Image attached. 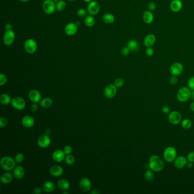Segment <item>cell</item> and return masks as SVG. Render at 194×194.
Returning a JSON list of instances; mask_svg holds the SVG:
<instances>
[{
  "instance_id": "1",
  "label": "cell",
  "mask_w": 194,
  "mask_h": 194,
  "mask_svg": "<svg viewBox=\"0 0 194 194\" xmlns=\"http://www.w3.org/2000/svg\"><path fill=\"white\" fill-rule=\"evenodd\" d=\"M164 163L161 157L153 155L149 159V167L154 172L159 173L164 169Z\"/></svg>"
},
{
  "instance_id": "2",
  "label": "cell",
  "mask_w": 194,
  "mask_h": 194,
  "mask_svg": "<svg viewBox=\"0 0 194 194\" xmlns=\"http://www.w3.org/2000/svg\"><path fill=\"white\" fill-rule=\"evenodd\" d=\"M163 157L164 161L168 163L174 162L177 157L176 149L173 146L167 147L164 150Z\"/></svg>"
},
{
  "instance_id": "3",
  "label": "cell",
  "mask_w": 194,
  "mask_h": 194,
  "mask_svg": "<svg viewBox=\"0 0 194 194\" xmlns=\"http://www.w3.org/2000/svg\"><path fill=\"white\" fill-rule=\"evenodd\" d=\"M0 164L2 169L9 171L13 170L16 167V162L15 160L12 157L9 156H5L1 158Z\"/></svg>"
},
{
  "instance_id": "4",
  "label": "cell",
  "mask_w": 194,
  "mask_h": 194,
  "mask_svg": "<svg viewBox=\"0 0 194 194\" xmlns=\"http://www.w3.org/2000/svg\"><path fill=\"white\" fill-rule=\"evenodd\" d=\"M191 90L186 87H182L177 92L176 97L179 101L183 103L188 100L191 97Z\"/></svg>"
},
{
  "instance_id": "5",
  "label": "cell",
  "mask_w": 194,
  "mask_h": 194,
  "mask_svg": "<svg viewBox=\"0 0 194 194\" xmlns=\"http://www.w3.org/2000/svg\"><path fill=\"white\" fill-rule=\"evenodd\" d=\"M24 48L26 53L30 54H33L36 52L38 48L37 43L33 39H28L24 42Z\"/></svg>"
},
{
  "instance_id": "6",
  "label": "cell",
  "mask_w": 194,
  "mask_h": 194,
  "mask_svg": "<svg viewBox=\"0 0 194 194\" xmlns=\"http://www.w3.org/2000/svg\"><path fill=\"white\" fill-rule=\"evenodd\" d=\"M43 10L47 14H53L56 10V4L53 0H44L43 3Z\"/></svg>"
},
{
  "instance_id": "7",
  "label": "cell",
  "mask_w": 194,
  "mask_h": 194,
  "mask_svg": "<svg viewBox=\"0 0 194 194\" xmlns=\"http://www.w3.org/2000/svg\"><path fill=\"white\" fill-rule=\"evenodd\" d=\"M182 115L178 111L170 112L168 116V120L173 125H178L182 121Z\"/></svg>"
},
{
  "instance_id": "8",
  "label": "cell",
  "mask_w": 194,
  "mask_h": 194,
  "mask_svg": "<svg viewBox=\"0 0 194 194\" xmlns=\"http://www.w3.org/2000/svg\"><path fill=\"white\" fill-rule=\"evenodd\" d=\"M15 38H16V34L14 31L13 30L6 31L3 38V42L5 45H6L7 46H9L14 43Z\"/></svg>"
},
{
  "instance_id": "9",
  "label": "cell",
  "mask_w": 194,
  "mask_h": 194,
  "mask_svg": "<svg viewBox=\"0 0 194 194\" xmlns=\"http://www.w3.org/2000/svg\"><path fill=\"white\" fill-rule=\"evenodd\" d=\"M12 105L14 109L21 110L24 109L26 107V102L23 98L21 97H16L13 98L12 100Z\"/></svg>"
},
{
  "instance_id": "10",
  "label": "cell",
  "mask_w": 194,
  "mask_h": 194,
  "mask_svg": "<svg viewBox=\"0 0 194 194\" xmlns=\"http://www.w3.org/2000/svg\"><path fill=\"white\" fill-rule=\"evenodd\" d=\"M100 10V5L96 1H92L87 6L88 13L92 16L97 14Z\"/></svg>"
},
{
  "instance_id": "11",
  "label": "cell",
  "mask_w": 194,
  "mask_h": 194,
  "mask_svg": "<svg viewBox=\"0 0 194 194\" xmlns=\"http://www.w3.org/2000/svg\"><path fill=\"white\" fill-rule=\"evenodd\" d=\"M184 67L182 63L179 62H175L173 63L170 68V73L172 75L179 76L183 71Z\"/></svg>"
},
{
  "instance_id": "12",
  "label": "cell",
  "mask_w": 194,
  "mask_h": 194,
  "mask_svg": "<svg viewBox=\"0 0 194 194\" xmlns=\"http://www.w3.org/2000/svg\"><path fill=\"white\" fill-rule=\"evenodd\" d=\"M79 187L83 192H88L91 190L92 183L91 181L88 178H83L79 182Z\"/></svg>"
},
{
  "instance_id": "13",
  "label": "cell",
  "mask_w": 194,
  "mask_h": 194,
  "mask_svg": "<svg viewBox=\"0 0 194 194\" xmlns=\"http://www.w3.org/2000/svg\"><path fill=\"white\" fill-rule=\"evenodd\" d=\"M105 96L108 98H112L117 93V87L114 84L107 85L104 91Z\"/></svg>"
},
{
  "instance_id": "14",
  "label": "cell",
  "mask_w": 194,
  "mask_h": 194,
  "mask_svg": "<svg viewBox=\"0 0 194 194\" xmlns=\"http://www.w3.org/2000/svg\"><path fill=\"white\" fill-rule=\"evenodd\" d=\"M173 162L175 168L178 169H182L184 167H186L188 160L184 156H179L175 158Z\"/></svg>"
},
{
  "instance_id": "15",
  "label": "cell",
  "mask_w": 194,
  "mask_h": 194,
  "mask_svg": "<svg viewBox=\"0 0 194 194\" xmlns=\"http://www.w3.org/2000/svg\"><path fill=\"white\" fill-rule=\"evenodd\" d=\"M38 145L41 148H46L51 144V139L48 135L41 136L37 141Z\"/></svg>"
},
{
  "instance_id": "16",
  "label": "cell",
  "mask_w": 194,
  "mask_h": 194,
  "mask_svg": "<svg viewBox=\"0 0 194 194\" xmlns=\"http://www.w3.org/2000/svg\"><path fill=\"white\" fill-rule=\"evenodd\" d=\"M78 30V26L75 23L70 22L66 24L64 28V31L66 34L69 36H73L76 34Z\"/></svg>"
},
{
  "instance_id": "17",
  "label": "cell",
  "mask_w": 194,
  "mask_h": 194,
  "mask_svg": "<svg viewBox=\"0 0 194 194\" xmlns=\"http://www.w3.org/2000/svg\"><path fill=\"white\" fill-rule=\"evenodd\" d=\"M29 97L31 102L37 103L41 101L42 98V95L39 91L36 90H33L30 91L29 93Z\"/></svg>"
},
{
  "instance_id": "18",
  "label": "cell",
  "mask_w": 194,
  "mask_h": 194,
  "mask_svg": "<svg viewBox=\"0 0 194 194\" xmlns=\"http://www.w3.org/2000/svg\"><path fill=\"white\" fill-rule=\"evenodd\" d=\"M64 173L63 169L59 165H54L50 169V173L52 176L59 177L63 175Z\"/></svg>"
},
{
  "instance_id": "19",
  "label": "cell",
  "mask_w": 194,
  "mask_h": 194,
  "mask_svg": "<svg viewBox=\"0 0 194 194\" xmlns=\"http://www.w3.org/2000/svg\"><path fill=\"white\" fill-rule=\"evenodd\" d=\"M22 124L25 127L30 128L35 124V120L31 116H25L22 119Z\"/></svg>"
},
{
  "instance_id": "20",
  "label": "cell",
  "mask_w": 194,
  "mask_h": 194,
  "mask_svg": "<svg viewBox=\"0 0 194 194\" xmlns=\"http://www.w3.org/2000/svg\"><path fill=\"white\" fill-rule=\"evenodd\" d=\"M66 157V154L63 152V150H57L55 151L53 155L52 158L53 160L56 162H62Z\"/></svg>"
},
{
  "instance_id": "21",
  "label": "cell",
  "mask_w": 194,
  "mask_h": 194,
  "mask_svg": "<svg viewBox=\"0 0 194 194\" xmlns=\"http://www.w3.org/2000/svg\"><path fill=\"white\" fill-rule=\"evenodd\" d=\"M13 176L17 179H21L24 178V169L23 167L21 166H17L14 167L13 171Z\"/></svg>"
},
{
  "instance_id": "22",
  "label": "cell",
  "mask_w": 194,
  "mask_h": 194,
  "mask_svg": "<svg viewBox=\"0 0 194 194\" xmlns=\"http://www.w3.org/2000/svg\"><path fill=\"white\" fill-rule=\"evenodd\" d=\"M170 9L173 12H178L182 9L183 4L181 0H173L170 4Z\"/></svg>"
},
{
  "instance_id": "23",
  "label": "cell",
  "mask_w": 194,
  "mask_h": 194,
  "mask_svg": "<svg viewBox=\"0 0 194 194\" xmlns=\"http://www.w3.org/2000/svg\"><path fill=\"white\" fill-rule=\"evenodd\" d=\"M155 41H156L155 36L154 34H150L147 35L145 37L144 40V43L146 47H152L155 43Z\"/></svg>"
},
{
  "instance_id": "24",
  "label": "cell",
  "mask_w": 194,
  "mask_h": 194,
  "mask_svg": "<svg viewBox=\"0 0 194 194\" xmlns=\"http://www.w3.org/2000/svg\"><path fill=\"white\" fill-rule=\"evenodd\" d=\"M56 188V185L54 183L51 181H47L44 182L42 185V190L43 191L50 193L54 191Z\"/></svg>"
},
{
  "instance_id": "25",
  "label": "cell",
  "mask_w": 194,
  "mask_h": 194,
  "mask_svg": "<svg viewBox=\"0 0 194 194\" xmlns=\"http://www.w3.org/2000/svg\"><path fill=\"white\" fill-rule=\"evenodd\" d=\"M58 186L62 191H68L70 188V183L66 179H61L58 182Z\"/></svg>"
},
{
  "instance_id": "26",
  "label": "cell",
  "mask_w": 194,
  "mask_h": 194,
  "mask_svg": "<svg viewBox=\"0 0 194 194\" xmlns=\"http://www.w3.org/2000/svg\"><path fill=\"white\" fill-rule=\"evenodd\" d=\"M143 20L146 24H150L154 21V15L151 11L147 10L143 14Z\"/></svg>"
},
{
  "instance_id": "27",
  "label": "cell",
  "mask_w": 194,
  "mask_h": 194,
  "mask_svg": "<svg viewBox=\"0 0 194 194\" xmlns=\"http://www.w3.org/2000/svg\"><path fill=\"white\" fill-rule=\"evenodd\" d=\"M13 179V176L10 173L7 172L1 175L0 181L2 183L7 184L12 182Z\"/></svg>"
},
{
  "instance_id": "28",
  "label": "cell",
  "mask_w": 194,
  "mask_h": 194,
  "mask_svg": "<svg viewBox=\"0 0 194 194\" xmlns=\"http://www.w3.org/2000/svg\"><path fill=\"white\" fill-rule=\"evenodd\" d=\"M127 46L130 50V51L133 52H136L139 49H140V44L138 42L134 40V39H132L128 41L127 43Z\"/></svg>"
},
{
  "instance_id": "29",
  "label": "cell",
  "mask_w": 194,
  "mask_h": 194,
  "mask_svg": "<svg viewBox=\"0 0 194 194\" xmlns=\"http://www.w3.org/2000/svg\"><path fill=\"white\" fill-rule=\"evenodd\" d=\"M103 20L107 24H112L115 21V17L112 13H105L103 16Z\"/></svg>"
},
{
  "instance_id": "30",
  "label": "cell",
  "mask_w": 194,
  "mask_h": 194,
  "mask_svg": "<svg viewBox=\"0 0 194 194\" xmlns=\"http://www.w3.org/2000/svg\"><path fill=\"white\" fill-rule=\"evenodd\" d=\"M12 98L10 96L6 94V93H2L0 96V102L2 105H8L12 102Z\"/></svg>"
},
{
  "instance_id": "31",
  "label": "cell",
  "mask_w": 194,
  "mask_h": 194,
  "mask_svg": "<svg viewBox=\"0 0 194 194\" xmlns=\"http://www.w3.org/2000/svg\"><path fill=\"white\" fill-rule=\"evenodd\" d=\"M84 22L85 26L89 27H91L95 25L96 21H95V19L93 17V16L90 15V16H87L85 17Z\"/></svg>"
},
{
  "instance_id": "32",
  "label": "cell",
  "mask_w": 194,
  "mask_h": 194,
  "mask_svg": "<svg viewBox=\"0 0 194 194\" xmlns=\"http://www.w3.org/2000/svg\"><path fill=\"white\" fill-rule=\"evenodd\" d=\"M40 105L44 108H49L53 105V100L49 97L44 98L41 100Z\"/></svg>"
},
{
  "instance_id": "33",
  "label": "cell",
  "mask_w": 194,
  "mask_h": 194,
  "mask_svg": "<svg viewBox=\"0 0 194 194\" xmlns=\"http://www.w3.org/2000/svg\"><path fill=\"white\" fill-rule=\"evenodd\" d=\"M66 3L63 0H60L56 4V10L58 12H63L66 8Z\"/></svg>"
},
{
  "instance_id": "34",
  "label": "cell",
  "mask_w": 194,
  "mask_h": 194,
  "mask_svg": "<svg viewBox=\"0 0 194 194\" xmlns=\"http://www.w3.org/2000/svg\"><path fill=\"white\" fill-rule=\"evenodd\" d=\"M144 178L147 182H152L154 178V171L152 170H147L145 173Z\"/></svg>"
},
{
  "instance_id": "35",
  "label": "cell",
  "mask_w": 194,
  "mask_h": 194,
  "mask_svg": "<svg viewBox=\"0 0 194 194\" xmlns=\"http://www.w3.org/2000/svg\"><path fill=\"white\" fill-rule=\"evenodd\" d=\"M181 126L183 129L187 130L192 127V122L188 118L184 119L181 121Z\"/></svg>"
},
{
  "instance_id": "36",
  "label": "cell",
  "mask_w": 194,
  "mask_h": 194,
  "mask_svg": "<svg viewBox=\"0 0 194 194\" xmlns=\"http://www.w3.org/2000/svg\"><path fill=\"white\" fill-rule=\"evenodd\" d=\"M65 162L66 164H67L68 165H73V164H74L75 162V157L71 155V154H68V155H67L65 157Z\"/></svg>"
},
{
  "instance_id": "37",
  "label": "cell",
  "mask_w": 194,
  "mask_h": 194,
  "mask_svg": "<svg viewBox=\"0 0 194 194\" xmlns=\"http://www.w3.org/2000/svg\"><path fill=\"white\" fill-rule=\"evenodd\" d=\"M24 155L22 153H18L14 158V160L17 164H21L24 160Z\"/></svg>"
},
{
  "instance_id": "38",
  "label": "cell",
  "mask_w": 194,
  "mask_h": 194,
  "mask_svg": "<svg viewBox=\"0 0 194 194\" xmlns=\"http://www.w3.org/2000/svg\"><path fill=\"white\" fill-rule=\"evenodd\" d=\"M88 11L87 10H86L85 9L83 8H81L79 9V10L77 12V15L79 16V17H85L87 16L88 14Z\"/></svg>"
},
{
  "instance_id": "39",
  "label": "cell",
  "mask_w": 194,
  "mask_h": 194,
  "mask_svg": "<svg viewBox=\"0 0 194 194\" xmlns=\"http://www.w3.org/2000/svg\"><path fill=\"white\" fill-rule=\"evenodd\" d=\"M114 85H115L117 88H121L124 85V80L122 78H117L116 79L114 83Z\"/></svg>"
},
{
  "instance_id": "40",
  "label": "cell",
  "mask_w": 194,
  "mask_h": 194,
  "mask_svg": "<svg viewBox=\"0 0 194 194\" xmlns=\"http://www.w3.org/2000/svg\"><path fill=\"white\" fill-rule=\"evenodd\" d=\"M187 85H188V88L191 91L194 90V76H193L188 79Z\"/></svg>"
},
{
  "instance_id": "41",
  "label": "cell",
  "mask_w": 194,
  "mask_h": 194,
  "mask_svg": "<svg viewBox=\"0 0 194 194\" xmlns=\"http://www.w3.org/2000/svg\"><path fill=\"white\" fill-rule=\"evenodd\" d=\"M7 77L6 75L3 74V73H1L0 75V85L2 86L6 84L7 82Z\"/></svg>"
},
{
  "instance_id": "42",
  "label": "cell",
  "mask_w": 194,
  "mask_h": 194,
  "mask_svg": "<svg viewBox=\"0 0 194 194\" xmlns=\"http://www.w3.org/2000/svg\"><path fill=\"white\" fill-rule=\"evenodd\" d=\"M178 79L176 76L172 75V76H171L169 79V83L170 84L172 85H176L178 83Z\"/></svg>"
},
{
  "instance_id": "43",
  "label": "cell",
  "mask_w": 194,
  "mask_h": 194,
  "mask_svg": "<svg viewBox=\"0 0 194 194\" xmlns=\"http://www.w3.org/2000/svg\"><path fill=\"white\" fill-rule=\"evenodd\" d=\"M130 50L129 49V48L127 46H125V47H124L122 48L120 52H121V54L122 55L127 56L130 53Z\"/></svg>"
},
{
  "instance_id": "44",
  "label": "cell",
  "mask_w": 194,
  "mask_h": 194,
  "mask_svg": "<svg viewBox=\"0 0 194 194\" xmlns=\"http://www.w3.org/2000/svg\"><path fill=\"white\" fill-rule=\"evenodd\" d=\"M7 124H8V121L6 118L3 117L0 118V127L1 128L5 127H6Z\"/></svg>"
},
{
  "instance_id": "45",
  "label": "cell",
  "mask_w": 194,
  "mask_h": 194,
  "mask_svg": "<svg viewBox=\"0 0 194 194\" xmlns=\"http://www.w3.org/2000/svg\"><path fill=\"white\" fill-rule=\"evenodd\" d=\"M63 152L65 153L66 155H68V154H71V153L73 152V148L70 146H66L63 148Z\"/></svg>"
},
{
  "instance_id": "46",
  "label": "cell",
  "mask_w": 194,
  "mask_h": 194,
  "mask_svg": "<svg viewBox=\"0 0 194 194\" xmlns=\"http://www.w3.org/2000/svg\"><path fill=\"white\" fill-rule=\"evenodd\" d=\"M145 53L147 56H152L154 55V50L152 47H147V49H146Z\"/></svg>"
},
{
  "instance_id": "47",
  "label": "cell",
  "mask_w": 194,
  "mask_h": 194,
  "mask_svg": "<svg viewBox=\"0 0 194 194\" xmlns=\"http://www.w3.org/2000/svg\"><path fill=\"white\" fill-rule=\"evenodd\" d=\"M156 7H157V5L154 2H150L148 5V9L151 12L154 11L155 10Z\"/></svg>"
},
{
  "instance_id": "48",
  "label": "cell",
  "mask_w": 194,
  "mask_h": 194,
  "mask_svg": "<svg viewBox=\"0 0 194 194\" xmlns=\"http://www.w3.org/2000/svg\"><path fill=\"white\" fill-rule=\"evenodd\" d=\"M187 159L188 160V162H194V152H190L187 154Z\"/></svg>"
},
{
  "instance_id": "49",
  "label": "cell",
  "mask_w": 194,
  "mask_h": 194,
  "mask_svg": "<svg viewBox=\"0 0 194 194\" xmlns=\"http://www.w3.org/2000/svg\"><path fill=\"white\" fill-rule=\"evenodd\" d=\"M162 112L164 113V114H169L170 112V107L167 105H164L162 107Z\"/></svg>"
},
{
  "instance_id": "50",
  "label": "cell",
  "mask_w": 194,
  "mask_h": 194,
  "mask_svg": "<svg viewBox=\"0 0 194 194\" xmlns=\"http://www.w3.org/2000/svg\"><path fill=\"white\" fill-rule=\"evenodd\" d=\"M42 189L39 187H36L33 189V193L35 194H40L42 193Z\"/></svg>"
},
{
  "instance_id": "51",
  "label": "cell",
  "mask_w": 194,
  "mask_h": 194,
  "mask_svg": "<svg viewBox=\"0 0 194 194\" xmlns=\"http://www.w3.org/2000/svg\"><path fill=\"white\" fill-rule=\"evenodd\" d=\"M38 109V106L37 104L36 103H33V104L31 106V109L33 112H36V110Z\"/></svg>"
},
{
  "instance_id": "52",
  "label": "cell",
  "mask_w": 194,
  "mask_h": 194,
  "mask_svg": "<svg viewBox=\"0 0 194 194\" xmlns=\"http://www.w3.org/2000/svg\"><path fill=\"white\" fill-rule=\"evenodd\" d=\"M5 28L6 29V31L7 30H12L13 29L12 24L10 23H7L5 24Z\"/></svg>"
},
{
  "instance_id": "53",
  "label": "cell",
  "mask_w": 194,
  "mask_h": 194,
  "mask_svg": "<svg viewBox=\"0 0 194 194\" xmlns=\"http://www.w3.org/2000/svg\"><path fill=\"white\" fill-rule=\"evenodd\" d=\"M194 164H193V162H188L187 164V165H186V167L188 168V169H191L193 168Z\"/></svg>"
},
{
  "instance_id": "54",
  "label": "cell",
  "mask_w": 194,
  "mask_h": 194,
  "mask_svg": "<svg viewBox=\"0 0 194 194\" xmlns=\"http://www.w3.org/2000/svg\"><path fill=\"white\" fill-rule=\"evenodd\" d=\"M91 194H100V192L99 191H98L97 190H95V189H94V190H93L92 191H91Z\"/></svg>"
},
{
  "instance_id": "55",
  "label": "cell",
  "mask_w": 194,
  "mask_h": 194,
  "mask_svg": "<svg viewBox=\"0 0 194 194\" xmlns=\"http://www.w3.org/2000/svg\"><path fill=\"white\" fill-rule=\"evenodd\" d=\"M190 109L193 112H194V101L192 102L190 104Z\"/></svg>"
},
{
  "instance_id": "56",
  "label": "cell",
  "mask_w": 194,
  "mask_h": 194,
  "mask_svg": "<svg viewBox=\"0 0 194 194\" xmlns=\"http://www.w3.org/2000/svg\"><path fill=\"white\" fill-rule=\"evenodd\" d=\"M190 98H191L192 100H194V90L191 91V97H190Z\"/></svg>"
},
{
  "instance_id": "57",
  "label": "cell",
  "mask_w": 194,
  "mask_h": 194,
  "mask_svg": "<svg viewBox=\"0 0 194 194\" xmlns=\"http://www.w3.org/2000/svg\"><path fill=\"white\" fill-rule=\"evenodd\" d=\"M92 0H84V1L85 2H86V3H90V2H91V1H92Z\"/></svg>"
},
{
  "instance_id": "58",
  "label": "cell",
  "mask_w": 194,
  "mask_h": 194,
  "mask_svg": "<svg viewBox=\"0 0 194 194\" xmlns=\"http://www.w3.org/2000/svg\"><path fill=\"white\" fill-rule=\"evenodd\" d=\"M21 2H28L29 0H19Z\"/></svg>"
},
{
  "instance_id": "59",
  "label": "cell",
  "mask_w": 194,
  "mask_h": 194,
  "mask_svg": "<svg viewBox=\"0 0 194 194\" xmlns=\"http://www.w3.org/2000/svg\"><path fill=\"white\" fill-rule=\"evenodd\" d=\"M75 24H77L78 26H79V25H80V22H79V21H76V22H75Z\"/></svg>"
},
{
  "instance_id": "60",
  "label": "cell",
  "mask_w": 194,
  "mask_h": 194,
  "mask_svg": "<svg viewBox=\"0 0 194 194\" xmlns=\"http://www.w3.org/2000/svg\"><path fill=\"white\" fill-rule=\"evenodd\" d=\"M68 1H75V0H68Z\"/></svg>"
}]
</instances>
